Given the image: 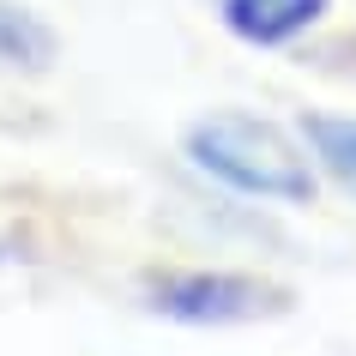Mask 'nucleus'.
<instances>
[{
	"label": "nucleus",
	"mask_w": 356,
	"mask_h": 356,
	"mask_svg": "<svg viewBox=\"0 0 356 356\" xmlns=\"http://www.w3.org/2000/svg\"><path fill=\"white\" fill-rule=\"evenodd\" d=\"M181 157L218 193L260 206H320V169L302 145L296 121L284 127L260 109H206L181 127Z\"/></svg>",
	"instance_id": "1"
},
{
	"label": "nucleus",
	"mask_w": 356,
	"mask_h": 356,
	"mask_svg": "<svg viewBox=\"0 0 356 356\" xmlns=\"http://www.w3.org/2000/svg\"><path fill=\"white\" fill-rule=\"evenodd\" d=\"M139 302L169 326H266L290 314V284L254 266H157L139 278Z\"/></svg>",
	"instance_id": "2"
},
{
	"label": "nucleus",
	"mask_w": 356,
	"mask_h": 356,
	"mask_svg": "<svg viewBox=\"0 0 356 356\" xmlns=\"http://www.w3.org/2000/svg\"><path fill=\"white\" fill-rule=\"evenodd\" d=\"M338 0H211L224 37L242 49H296L332 19Z\"/></svg>",
	"instance_id": "3"
},
{
	"label": "nucleus",
	"mask_w": 356,
	"mask_h": 356,
	"mask_svg": "<svg viewBox=\"0 0 356 356\" xmlns=\"http://www.w3.org/2000/svg\"><path fill=\"white\" fill-rule=\"evenodd\" d=\"M60 60V37L55 24L42 19L37 6L24 0H0V73H19V79H37Z\"/></svg>",
	"instance_id": "4"
},
{
	"label": "nucleus",
	"mask_w": 356,
	"mask_h": 356,
	"mask_svg": "<svg viewBox=\"0 0 356 356\" xmlns=\"http://www.w3.org/2000/svg\"><path fill=\"white\" fill-rule=\"evenodd\" d=\"M296 133H302V145H308V157H314L320 181H332L338 193L356 200V115L308 109V115H296Z\"/></svg>",
	"instance_id": "5"
}]
</instances>
